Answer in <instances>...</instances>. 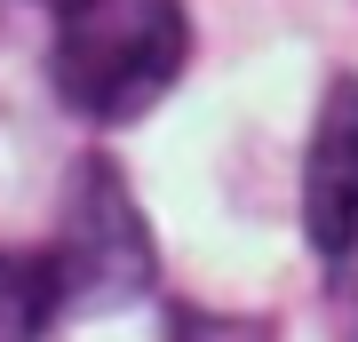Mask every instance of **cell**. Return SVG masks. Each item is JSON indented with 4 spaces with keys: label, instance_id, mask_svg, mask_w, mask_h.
I'll return each instance as SVG.
<instances>
[{
    "label": "cell",
    "instance_id": "1",
    "mask_svg": "<svg viewBox=\"0 0 358 342\" xmlns=\"http://www.w3.org/2000/svg\"><path fill=\"white\" fill-rule=\"evenodd\" d=\"M192 64V16L183 0H64L56 8L48 80L80 120L120 127L143 120Z\"/></svg>",
    "mask_w": 358,
    "mask_h": 342
},
{
    "label": "cell",
    "instance_id": "2",
    "mask_svg": "<svg viewBox=\"0 0 358 342\" xmlns=\"http://www.w3.org/2000/svg\"><path fill=\"white\" fill-rule=\"evenodd\" d=\"M143 279H152V239H143V223H136V199L120 191L112 167H88L80 191H72L64 247L48 255V294H56V311L143 294Z\"/></svg>",
    "mask_w": 358,
    "mask_h": 342
},
{
    "label": "cell",
    "instance_id": "3",
    "mask_svg": "<svg viewBox=\"0 0 358 342\" xmlns=\"http://www.w3.org/2000/svg\"><path fill=\"white\" fill-rule=\"evenodd\" d=\"M303 239L327 263L358 239V80H334L327 104H319V127H310V152H303Z\"/></svg>",
    "mask_w": 358,
    "mask_h": 342
},
{
    "label": "cell",
    "instance_id": "4",
    "mask_svg": "<svg viewBox=\"0 0 358 342\" xmlns=\"http://www.w3.org/2000/svg\"><path fill=\"white\" fill-rule=\"evenodd\" d=\"M48 318H56L48 263H16V255H0V342H32Z\"/></svg>",
    "mask_w": 358,
    "mask_h": 342
},
{
    "label": "cell",
    "instance_id": "5",
    "mask_svg": "<svg viewBox=\"0 0 358 342\" xmlns=\"http://www.w3.org/2000/svg\"><path fill=\"white\" fill-rule=\"evenodd\" d=\"M334 263H343V318H350V334H358V239L334 255Z\"/></svg>",
    "mask_w": 358,
    "mask_h": 342
},
{
    "label": "cell",
    "instance_id": "6",
    "mask_svg": "<svg viewBox=\"0 0 358 342\" xmlns=\"http://www.w3.org/2000/svg\"><path fill=\"white\" fill-rule=\"evenodd\" d=\"M48 8H64V0H48Z\"/></svg>",
    "mask_w": 358,
    "mask_h": 342
}]
</instances>
